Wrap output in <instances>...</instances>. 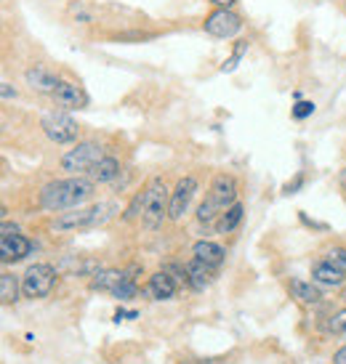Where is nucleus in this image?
<instances>
[{"mask_svg": "<svg viewBox=\"0 0 346 364\" xmlns=\"http://www.w3.org/2000/svg\"><path fill=\"white\" fill-rule=\"evenodd\" d=\"M197 189H200V183H197L194 176H184V178H179L176 189L171 192V208H168V218H171L173 223H179L184 215L189 213V205H192Z\"/></svg>", "mask_w": 346, "mask_h": 364, "instance_id": "6e6552de", "label": "nucleus"}, {"mask_svg": "<svg viewBox=\"0 0 346 364\" xmlns=\"http://www.w3.org/2000/svg\"><path fill=\"white\" fill-rule=\"evenodd\" d=\"M117 213L115 203H99L93 208H75L72 213H61L51 221L53 232H80V229H96L112 218Z\"/></svg>", "mask_w": 346, "mask_h": 364, "instance_id": "f03ea898", "label": "nucleus"}, {"mask_svg": "<svg viewBox=\"0 0 346 364\" xmlns=\"http://www.w3.org/2000/svg\"><path fill=\"white\" fill-rule=\"evenodd\" d=\"M221 208L211 200V197H205L203 203H200V208H197V221L205 223V226H211V223H216V215H221Z\"/></svg>", "mask_w": 346, "mask_h": 364, "instance_id": "4be33fe9", "label": "nucleus"}, {"mask_svg": "<svg viewBox=\"0 0 346 364\" xmlns=\"http://www.w3.org/2000/svg\"><path fill=\"white\" fill-rule=\"evenodd\" d=\"M0 234H19V226H16V223H11V221H3Z\"/></svg>", "mask_w": 346, "mask_h": 364, "instance_id": "7c9ffc66", "label": "nucleus"}, {"mask_svg": "<svg viewBox=\"0 0 346 364\" xmlns=\"http://www.w3.org/2000/svg\"><path fill=\"white\" fill-rule=\"evenodd\" d=\"M144 215V192L133 194V200L128 203L125 213H122V221H136V218H142Z\"/></svg>", "mask_w": 346, "mask_h": 364, "instance_id": "393cba45", "label": "nucleus"}, {"mask_svg": "<svg viewBox=\"0 0 346 364\" xmlns=\"http://www.w3.org/2000/svg\"><path fill=\"white\" fill-rule=\"evenodd\" d=\"M248 46H251L248 41H237V43H234L232 56H229V59H226L224 64H221V72H224V75H226V72H234L237 67H240V61H243V56L248 53Z\"/></svg>", "mask_w": 346, "mask_h": 364, "instance_id": "5701e85b", "label": "nucleus"}, {"mask_svg": "<svg viewBox=\"0 0 346 364\" xmlns=\"http://www.w3.org/2000/svg\"><path fill=\"white\" fill-rule=\"evenodd\" d=\"M0 91H3V102H11V99H16V91L11 88V82H0Z\"/></svg>", "mask_w": 346, "mask_h": 364, "instance_id": "c756f323", "label": "nucleus"}, {"mask_svg": "<svg viewBox=\"0 0 346 364\" xmlns=\"http://www.w3.org/2000/svg\"><path fill=\"white\" fill-rule=\"evenodd\" d=\"M338 181H341V186H344V189H346V168H344V171H341V176H338Z\"/></svg>", "mask_w": 346, "mask_h": 364, "instance_id": "72a5a7b5", "label": "nucleus"}, {"mask_svg": "<svg viewBox=\"0 0 346 364\" xmlns=\"http://www.w3.org/2000/svg\"><path fill=\"white\" fill-rule=\"evenodd\" d=\"M200 364H203V362H200ZM205 364H211V362H205Z\"/></svg>", "mask_w": 346, "mask_h": 364, "instance_id": "c9c22d12", "label": "nucleus"}, {"mask_svg": "<svg viewBox=\"0 0 346 364\" xmlns=\"http://www.w3.org/2000/svg\"><path fill=\"white\" fill-rule=\"evenodd\" d=\"M128 277V272H120V269H102L91 277V290L93 293H115V287Z\"/></svg>", "mask_w": 346, "mask_h": 364, "instance_id": "f3484780", "label": "nucleus"}, {"mask_svg": "<svg viewBox=\"0 0 346 364\" xmlns=\"http://www.w3.org/2000/svg\"><path fill=\"white\" fill-rule=\"evenodd\" d=\"M136 293H139V284H136V279L133 277H125L117 287H115V298L117 301H131V298H136Z\"/></svg>", "mask_w": 346, "mask_h": 364, "instance_id": "b1692460", "label": "nucleus"}, {"mask_svg": "<svg viewBox=\"0 0 346 364\" xmlns=\"http://www.w3.org/2000/svg\"><path fill=\"white\" fill-rule=\"evenodd\" d=\"M341 301H344V304H346V287H344V293H341Z\"/></svg>", "mask_w": 346, "mask_h": 364, "instance_id": "f704fd0d", "label": "nucleus"}, {"mask_svg": "<svg viewBox=\"0 0 346 364\" xmlns=\"http://www.w3.org/2000/svg\"><path fill=\"white\" fill-rule=\"evenodd\" d=\"M333 364H346V346L336 351V356H333Z\"/></svg>", "mask_w": 346, "mask_h": 364, "instance_id": "473e14b6", "label": "nucleus"}, {"mask_svg": "<svg viewBox=\"0 0 346 364\" xmlns=\"http://www.w3.org/2000/svg\"><path fill=\"white\" fill-rule=\"evenodd\" d=\"M327 333H333V335H346V311L333 314V316L327 319Z\"/></svg>", "mask_w": 346, "mask_h": 364, "instance_id": "cd10ccee", "label": "nucleus"}, {"mask_svg": "<svg viewBox=\"0 0 346 364\" xmlns=\"http://www.w3.org/2000/svg\"><path fill=\"white\" fill-rule=\"evenodd\" d=\"M24 82L30 85L32 91L48 93V96H51V93L56 91V85H59V77H56V75H53L48 67H41V64H35V67H30V70L24 72Z\"/></svg>", "mask_w": 346, "mask_h": 364, "instance_id": "ddd939ff", "label": "nucleus"}, {"mask_svg": "<svg viewBox=\"0 0 346 364\" xmlns=\"http://www.w3.org/2000/svg\"><path fill=\"white\" fill-rule=\"evenodd\" d=\"M168 208H171V192L160 176H154L144 186V215L142 223L147 229H157L163 226V221L168 218Z\"/></svg>", "mask_w": 346, "mask_h": 364, "instance_id": "7ed1b4c3", "label": "nucleus"}, {"mask_svg": "<svg viewBox=\"0 0 346 364\" xmlns=\"http://www.w3.org/2000/svg\"><path fill=\"white\" fill-rule=\"evenodd\" d=\"M290 295H293L298 304L304 306H317L323 301V293H320V287L317 282H306V279H290Z\"/></svg>", "mask_w": 346, "mask_h": 364, "instance_id": "a211bd4d", "label": "nucleus"}, {"mask_svg": "<svg viewBox=\"0 0 346 364\" xmlns=\"http://www.w3.org/2000/svg\"><path fill=\"white\" fill-rule=\"evenodd\" d=\"M96 181L83 178V176H70V178H56L48 181L41 189V208L48 213H64L83 208L93 197Z\"/></svg>", "mask_w": 346, "mask_h": 364, "instance_id": "f257e3e1", "label": "nucleus"}, {"mask_svg": "<svg viewBox=\"0 0 346 364\" xmlns=\"http://www.w3.org/2000/svg\"><path fill=\"white\" fill-rule=\"evenodd\" d=\"M104 157V146L99 141H78L70 152L61 157V168L72 176H80V173H91L93 165Z\"/></svg>", "mask_w": 346, "mask_h": 364, "instance_id": "20e7f679", "label": "nucleus"}, {"mask_svg": "<svg viewBox=\"0 0 346 364\" xmlns=\"http://www.w3.org/2000/svg\"><path fill=\"white\" fill-rule=\"evenodd\" d=\"M176 290H179V279H176L168 269L154 272L152 277H150V284L144 287V293L150 295L152 301H171L173 295H176Z\"/></svg>", "mask_w": 346, "mask_h": 364, "instance_id": "f8f14e48", "label": "nucleus"}, {"mask_svg": "<svg viewBox=\"0 0 346 364\" xmlns=\"http://www.w3.org/2000/svg\"><path fill=\"white\" fill-rule=\"evenodd\" d=\"M19 290H21V284L14 274L11 272L0 274V301H3V304L6 306L16 304V301H19Z\"/></svg>", "mask_w": 346, "mask_h": 364, "instance_id": "412c9836", "label": "nucleus"}, {"mask_svg": "<svg viewBox=\"0 0 346 364\" xmlns=\"http://www.w3.org/2000/svg\"><path fill=\"white\" fill-rule=\"evenodd\" d=\"M51 99L61 112L85 109V107H88V102H91V99H88V93L83 91L78 82H70V80H59L56 91L51 93Z\"/></svg>", "mask_w": 346, "mask_h": 364, "instance_id": "1a4fd4ad", "label": "nucleus"}, {"mask_svg": "<svg viewBox=\"0 0 346 364\" xmlns=\"http://www.w3.org/2000/svg\"><path fill=\"white\" fill-rule=\"evenodd\" d=\"M216 9H234L237 6V0H211Z\"/></svg>", "mask_w": 346, "mask_h": 364, "instance_id": "2f4dec72", "label": "nucleus"}, {"mask_svg": "<svg viewBox=\"0 0 346 364\" xmlns=\"http://www.w3.org/2000/svg\"><path fill=\"white\" fill-rule=\"evenodd\" d=\"M184 269H187V282H189V287L197 290V293H203L205 287H211V282L216 279L214 266L203 263L200 258H192Z\"/></svg>", "mask_w": 346, "mask_h": 364, "instance_id": "4468645a", "label": "nucleus"}, {"mask_svg": "<svg viewBox=\"0 0 346 364\" xmlns=\"http://www.w3.org/2000/svg\"><path fill=\"white\" fill-rule=\"evenodd\" d=\"M301 186H304V173H295V178H293V181H288L285 186H283V192H285V194H295L298 189H301Z\"/></svg>", "mask_w": 346, "mask_h": 364, "instance_id": "c85d7f7f", "label": "nucleus"}, {"mask_svg": "<svg viewBox=\"0 0 346 364\" xmlns=\"http://www.w3.org/2000/svg\"><path fill=\"white\" fill-rule=\"evenodd\" d=\"M327 261L346 274V247H341V245H333V247L327 250Z\"/></svg>", "mask_w": 346, "mask_h": 364, "instance_id": "bb28decb", "label": "nucleus"}, {"mask_svg": "<svg viewBox=\"0 0 346 364\" xmlns=\"http://www.w3.org/2000/svg\"><path fill=\"white\" fill-rule=\"evenodd\" d=\"M208 197H211L221 210L232 208V205L237 203V178H234V176H226V173H219L214 178V183H211Z\"/></svg>", "mask_w": 346, "mask_h": 364, "instance_id": "9b49d317", "label": "nucleus"}, {"mask_svg": "<svg viewBox=\"0 0 346 364\" xmlns=\"http://www.w3.org/2000/svg\"><path fill=\"white\" fill-rule=\"evenodd\" d=\"M56 269H53L51 263H32L30 269L24 272L21 277V293L32 298V301H38V298H46V295H51L53 284H56Z\"/></svg>", "mask_w": 346, "mask_h": 364, "instance_id": "39448f33", "label": "nucleus"}, {"mask_svg": "<svg viewBox=\"0 0 346 364\" xmlns=\"http://www.w3.org/2000/svg\"><path fill=\"white\" fill-rule=\"evenodd\" d=\"M41 128L48 136V141L59 144V146L75 144L78 136H80V125H78V120H72L67 112H48V114H43Z\"/></svg>", "mask_w": 346, "mask_h": 364, "instance_id": "423d86ee", "label": "nucleus"}, {"mask_svg": "<svg viewBox=\"0 0 346 364\" xmlns=\"http://www.w3.org/2000/svg\"><path fill=\"white\" fill-rule=\"evenodd\" d=\"M32 253V242L24 234H0V258L3 263L24 261Z\"/></svg>", "mask_w": 346, "mask_h": 364, "instance_id": "9d476101", "label": "nucleus"}, {"mask_svg": "<svg viewBox=\"0 0 346 364\" xmlns=\"http://www.w3.org/2000/svg\"><path fill=\"white\" fill-rule=\"evenodd\" d=\"M312 282L323 284V287H341L346 282V274L325 258V261H317L312 266Z\"/></svg>", "mask_w": 346, "mask_h": 364, "instance_id": "2eb2a0df", "label": "nucleus"}, {"mask_svg": "<svg viewBox=\"0 0 346 364\" xmlns=\"http://www.w3.org/2000/svg\"><path fill=\"white\" fill-rule=\"evenodd\" d=\"M117 176H120V162L115 160V157H110V154H104L91 171V178L96 183H112Z\"/></svg>", "mask_w": 346, "mask_h": 364, "instance_id": "6ab92c4d", "label": "nucleus"}, {"mask_svg": "<svg viewBox=\"0 0 346 364\" xmlns=\"http://www.w3.org/2000/svg\"><path fill=\"white\" fill-rule=\"evenodd\" d=\"M315 102H301V99H298V102L293 104V109H290V114H293V120H306V117H312V114H315Z\"/></svg>", "mask_w": 346, "mask_h": 364, "instance_id": "a878e982", "label": "nucleus"}, {"mask_svg": "<svg viewBox=\"0 0 346 364\" xmlns=\"http://www.w3.org/2000/svg\"><path fill=\"white\" fill-rule=\"evenodd\" d=\"M203 30L211 38H234L237 32L243 30V19L234 14L232 9H214L203 21Z\"/></svg>", "mask_w": 346, "mask_h": 364, "instance_id": "0eeeda50", "label": "nucleus"}, {"mask_svg": "<svg viewBox=\"0 0 346 364\" xmlns=\"http://www.w3.org/2000/svg\"><path fill=\"white\" fill-rule=\"evenodd\" d=\"M245 218V208L240 203H234L232 208H226L221 215H219V221H216V232L219 234H232Z\"/></svg>", "mask_w": 346, "mask_h": 364, "instance_id": "aec40b11", "label": "nucleus"}, {"mask_svg": "<svg viewBox=\"0 0 346 364\" xmlns=\"http://www.w3.org/2000/svg\"><path fill=\"white\" fill-rule=\"evenodd\" d=\"M192 255H194V258H200L203 263H208V266L219 269V266L224 263V258H226V250L221 247V245L211 242V240H200V242L192 245Z\"/></svg>", "mask_w": 346, "mask_h": 364, "instance_id": "dca6fc26", "label": "nucleus"}]
</instances>
